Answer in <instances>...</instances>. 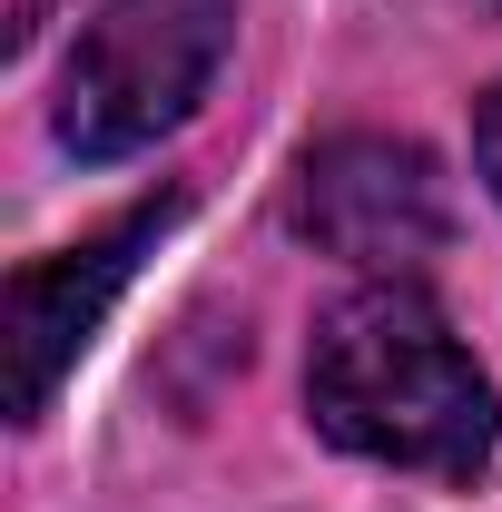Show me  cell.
Listing matches in <instances>:
<instances>
[{
	"label": "cell",
	"mask_w": 502,
	"mask_h": 512,
	"mask_svg": "<svg viewBox=\"0 0 502 512\" xmlns=\"http://www.w3.org/2000/svg\"><path fill=\"white\" fill-rule=\"evenodd\" d=\"M296 237L365 276H414L424 256L443 247L453 207H443V178L414 138H325L306 168H296V197H286Z\"/></svg>",
	"instance_id": "obj_3"
},
{
	"label": "cell",
	"mask_w": 502,
	"mask_h": 512,
	"mask_svg": "<svg viewBox=\"0 0 502 512\" xmlns=\"http://www.w3.org/2000/svg\"><path fill=\"white\" fill-rule=\"evenodd\" d=\"M178 217V197H138L119 227H99L89 247H60L10 276V424H40L60 375L79 365V345L99 335V316L119 306V286L138 276V247Z\"/></svg>",
	"instance_id": "obj_4"
},
{
	"label": "cell",
	"mask_w": 502,
	"mask_h": 512,
	"mask_svg": "<svg viewBox=\"0 0 502 512\" xmlns=\"http://www.w3.org/2000/svg\"><path fill=\"white\" fill-rule=\"evenodd\" d=\"M306 414L325 444L394 473H483L502 444L493 375L404 276H375L345 306H325L306 355Z\"/></svg>",
	"instance_id": "obj_1"
},
{
	"label": "cell",
	"mask_w": 502,
	"mask_h": 512,
	"mask_svg": "<svg viewBox=\"0 0 502 512\" xmlns=\"http://www.w3.org/2000/svg\"><path fill=\"white\" fill-rule=\"evenodd\" d=\"M237 40V0H99L60 69V148L128 158L188 119Z\"/></svg>",
	"instance_id": "obj_2"
},
{
	"label": "cell",
	"mask_w": 502,
	"mask_h": 512,
	"mask_svg": "<svg viewBox=\"0 0 502 512\" xmlns=\"http://www.w3.org/2000/svg\"><path fill=\"white\" fill-rule=\"evenodd\" d=\"M473 158H483V178L502 197V89H483V109H473Z\"/></svg>",
	"instance_id": "obj_5"
}]
</instances>
